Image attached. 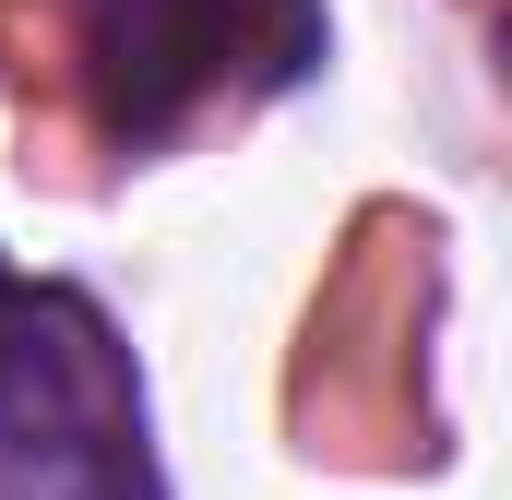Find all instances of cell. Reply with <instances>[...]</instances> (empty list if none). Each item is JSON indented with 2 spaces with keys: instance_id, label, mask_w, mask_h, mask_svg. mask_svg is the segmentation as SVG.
Listing matches in <instances>:
<instances>
[{
  "instance_id": "obj_1",
  "label": "cell",
  "mask_w": 512,
  "mask_h": 500,
  "mask_svg": "<svg viewBox=\"0 0 512 500\" xmlns=\"http://www.w3.org/2000/svg\"><path fill=\"white\" fill-rule=\"evenodd\" d=\"M227 24H239V0H84V48H96L108 120L120 131L179 120V96L227 60Z\"/></svg>"
},
{
  "instance_id": "obj_2",
  "label": "cell",
  "mask_w": 512,
  "mask_h": 500,
  "mask_svg": "<svg viewBox=\"0 0 512 500\" xmlns=\"http://www.w3.org/2000/svg\"><path fill=\"white\" fill-rule=\"evenodd\" d=\"M0 500H155V489H143V453L108 417L36 405L0 429Z\"/></svg>"
},
{
  "instance_id": "obj_3",
  "label": "cell",
  "mask_w": 512,
  "mask_h": 500,
  "mask_svg": "<svg viewBox=\"0 0 512 500\" xmlns=\"http://www.w3.org/2000/svg\"><path fill=\"white\" fill-rule=\"evenodd\" d=\"M0 370H12V274H0Z\"/></svg>"
}]
</instances>
